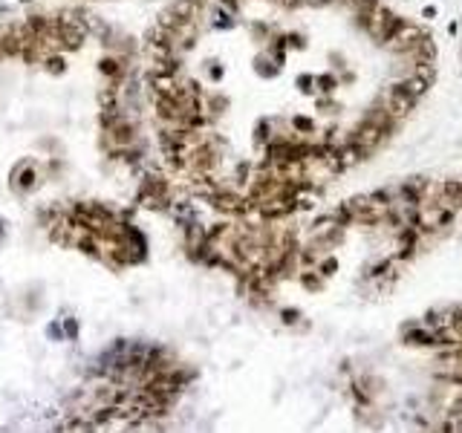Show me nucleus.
Returning a JSON list of instances; mask_svg holds the SVG:
<instances>
[{"label":"nucleus","instance_id":"7ed1b4c3","mask_svg":"<svg viewBox=\"0 0 462 433\" xmlns=\"http://www.w3.org/2000/svg\"><path fill=\"white\" fill-rule=\"evenodd\" d=\"M133 124H127V121H116L110 124V145H130L133 142Z\"/></svg>","mask_w":462,"mask_h":433},{"label":"nucleus","instance_id":"39448f33","mask_svg":"<svg viewBox=\"0 0 462 433\" xmlns=\"http://www.w3.org/2000/svg\"><path fill=\"white\" fill-rule=\"evenodd\" d=\"M402 87L413 96V99H416V96H422V93H425V78H410V81H404Z\"/></svg>","mask_w":462,"mask_h":433},{"label":"nucleus","instance_id":"f03ea898","mask_svg":"<svg viewBox=\"0 0 462 433\" xmlns=\"http://www.w3.org/2000/svg\"><path fill=\"white\" fill-rule=\"evenodd\" d=\"M387 99H390V113H407V110L416 104V99L404 90L402 84H396V87L390 90V96H387Z\"/></svg>","mask_w":462,"mask_h":433},{"label":"nucleus","instance_id":"423d86ee","mask_svg":"<svg viewBox=\"0 0 462 433\" xmlns=\"http://www.w3.org/2000/svg\"><path fill=\"white\" fill-rule=\"evenodd\" d=\"M23 167H26V165H23ZM17 185H20V188H32V185H35V170H32V167H26V170L20 173Z\"/></svg>","mask_w":462,"mask_h":433},{"label":"nucleus","instance_id":"0eeeda50","mask_svg":"<svg viewBox=\"0 0 462 433\" xmlns=\"http://www.w3.org/2000/svg\"><path fill=\"white\" fill-rule=\"evenodd\" d=\"M101 69H104V72H110V75H113V72H116V61H101Z\"/></svg>","mask_w":462,"mask_h":433},{"label":"nucleus","instance_id":"f257e3e1","mask_svg":"<svg viewBox=\"0 0 462 433\" xmlns=\"http://www.w3.org/2000/svg\"><path fill=\"white\" fill-rule=\"evenodd\" d=\"M396 29H402V20H396L390 12L379 9L373 17H370V32L381 41H390V35H396Z\"/></svg>","mask_w":462,"mask_h":433},{"label":"nucleus","instance_id":"20e7f679","mask_svg":"<svg viewBox=\"0 0 462 433\" xmlns=\"http://www.w3.org/2000/svg\"><path fill=\"white\" fill-rule=\"evenodd\" d=\"M419 32L413 29V26H404L402 23V32L399 35H390V47H396V50H407V47H416L419 41Z\"/></svg>","mask_w":462,"mask_h":433},{"label":"nucleus","instance_id":"6e6552de","mask_svg":"<svg viewBox=\"0 0 462 433\" xmlns=\"http://www.w3.org/2000/svg\"><path fill=\"white\" fill-rule=\"evenodd\" d=\"M50 69H52V72H58V69H64V61H58V58H52V61H50Z\"/></svg>","mask_w":462,"mask_h":433}]
</instances>
